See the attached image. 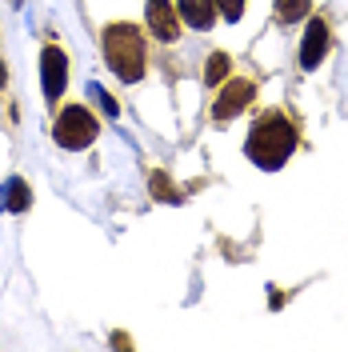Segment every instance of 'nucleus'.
<instances>
[{
  "label": "nucleus",
  "instance_id": "11",
  "mask_svg": "<svg viewBox=\"0 0 348 352\" xmlns=\"http://www.w3.org/2000/svg\"><path fill=\"white\" fill-rule=\"evenodd\" d=\"M149 184H153V192H156V200H180V192H176L173 188V180H168V176L164 173H153V180H149Z\"/></svg>",
  "mask_w": 348,
  "mask_h": 352
},
{
  "label": "nucleus",
  "instance_id": "15",
  "mask_svg": "<svg viewBox=\"0 0 348 352\" xmlns=\"http://www.w3.org/2000/svg\"><path fill=\"white\" fill-rule=\"evenodd\" d=\"M4 80H8V72H4V60H0V85H4Z\"/></svg>",
  "mask_w": 348,
  "mask_h": 352
},
{
  "label": "nucleus",
  "instance_id": "6",
  "mask_svg": "<svg viewBox=\"0 0 348 352\" xmlns=\"http://www.w3.org/2000/svg\"><path fill=\"white\" fill-rule=\"evenodd\" d=\"M328 44H332V36H328V21L325 16H312L308 28H305V41H301V65L316 68L328 56Z\"/></svg>",
  "mask_w": 348,
  "mask_h": 352
},
{
  "label": "nucleus",
  "instance_id": "4",
  "mask_svg": "<svg viewBox=\"0 0 348 352\" xmlns=\"http://www.w3.org/2000/svg\"><path fill=\"white\" fill-rule=\"evenodd\" d=\"M41 80H44V96L48 100H56L68 85V56L65 48H56V44H44L41 52Z\"/></svg>",
  "mask_w": 348,
  "mask_h": 352
},
{
  "label": "nucleus",
  "instance_id": "2",
  "mask_svg": "<svg viewBox=\"0 0 348 352\" xmlns=\"http://www.w3.org/2000/svg\"><path fill=\"white\" fill-rule=\"evenodd\" d=\"M105 60L120 80H140L144 76V36L136 24L116 21L105 28Z\"/></svg>",
  "mask_w": 348,
  "mask_h": 352
},
{
  "label": "nucleus",
  "instance_id": "3",
  "mask_svg": "<svg viewBox=\"0 0 348 352\" xmlns=\"http://www.w3.org/2000/svg\"><path fill=\"white\" fill-rule=\"evenodd\" d=\"M96 116L88 109H80V104H68L61 116H56V129H52V136H56V144L61 148H88L92 140H96Z\"/></svg>",
  "mask_w": 348,
  "mask_h": 352
},
{
  "label": "nucleus",
  "instance_id": "9",
  "mask_svg": "<svg viewBox=\"0 0 348 352\" xmlns=\"http://www.w3.org/2000/svg\"><path fill=\"white\" fill-rule=\"evenodd\" d=\"M308 12H312L308 0H276V21H284V24L301 21V16H308Z\"/></svg>",
  "mask_w": 348,
  "mask_h": 352
},
{
  "label": "nucleus",
  "instance_id": "10",
  "mask_svg": "<svg viewBox=\"0 0 348 352\" xmlns=\"http://www.w3.org/2000/svg\"><path fill=\"white\" fill-rule=\"evenodd\" d=\"M228 68H232L228 52H213V56H208V68H204V80H208V85H220V80L228 76Z\"/></svg>",
  "mask_w": 348,
  "mask_h": 352
},
{
  "label": "nucleus",
  "instance_id": "7",
  "mask_svg": "<svg viewBox=\"0 0 348 352\" xmlns=\"http://www.w3.org/2000/svg\"><path fill=\"white\" fill-rule=\"evenodd\" d=\"M149 28H153L156 41L173 44L180 36V16H176V8L168 0H149Z\"/></svg>",
  "mask_w": 348,
  "mask_h": 352
},
{
  "label": "nucleus",
  "instance_id": "8",
  "mask_svg": "<svg viewBox=\"0 0 348 352\" xmlns=\"http://www.w3.org/2000/svg\"><path fill=\"white\" fill-rule=\"evenodd\" d=\"M176 16L193 28H213L217 21V0H180L176 4Z\"/></svg>",
  "mask_w": 348,
  "mask_h": 352
},
{
  "label": "nucleus",
  "instance_id": "14",
  "mask_svg": "<svg viewBox=\"0 0 348 352\" xmlns=\"http://www.w3.org/2000/svg\"><path fill=\"white\" fill-rule=\"evenodd\" d=\"M92 96H96V100L105 104V112H109V116H116V112H120V109H116V100H112V96L105 92V88H96V85H92Z\"/></svg>",
  "mask_w": 348,
  "mask_h": 352
},
{
  "label": "nucleus",
  "instance_id": "1",
  "mask_svg": "<svg viewBox=\"0 0 348 352\" xmlns=\"http://www.w3.org/2000/svg\"><path fill=\"white\" fill-rule=\"evenodd\" d=\"M296 144H301L296 124H292L281 109H272V112H264L261 120L252 124L248 140H244V156H248L257 168L272 173V168H281L284 160L296 153Z\"/></svg>",
  "mask_w": 348,
  "mask_h": 352
},
{
  "label": "nucleus",
  "instance_id": "12",
  "mask_svg": "<svg viewBox=\"0 0 348 352\" xmlns=\"http://www.w3.org/2000/svg\"><path fill=\"white\" fill-rule=\"evenodd\" d=\"M8 208H12V212H24V208H28V188H24V180H12V184H8Z\"/></svg>",
  "mask_w": 348,
  "mask_h": 352
},
{
  "label": "nucleus",
  "instance_id": "13",
  "mask_svg": "<svg viewBox=\"0 0 348 352\" xmlns=\"http://www.w3.org/2000/svg\"><path fill=\"white\" fill-rule=\"evenodd\" d=\"M217 12H224V21H240L244 0H217Z\"/></svg>",
  "mask_w": 348,
  "mask_h": 352
},
{
  "label": "nucleus",
  "instance_id": "5",
  "mask_svg": "<svg viewBox=\"0 0 348 352\" xmlns=\"http://www.w3.org/2000/svg\"><path fill=\"white\" fill-rule=\"evenodd\" d=\"M248 100H257V85L252 80H228V85L220 88L217 104H213V116L217 120H232L240 112L248 109Z\"/></svg>",
  "mask_w": 348,
  "mask_h": 352
}]
</instances>
